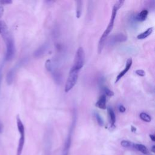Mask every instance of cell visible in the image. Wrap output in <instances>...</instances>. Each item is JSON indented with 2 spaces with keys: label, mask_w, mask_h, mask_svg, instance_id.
I'll return each mask as SVG.
<instances>
[{
  "label": "cell",
  "mask_w": 155,
  "mask_h": 155,
  "mask_svg": "<svg viewBox=\"0 0 155 155\" xmlns=\"http://www.w3.org/2000/svg\"><path fill=\"white\" fill-rule=\"evenodd\" d=\"M150 137L151 139L152 140V141H153V142L155 141V136L154 134H150Z\"/></svg>",
  "instance_id": "cell-26"
},
{
  "label": "cell",
  "mask_w": 155,
  "mask_h": 155,
  "mask_svg": "<svg viewBox=\"0 0 155 155\" xmlns=\"http://www.w3.org/2000/svg\"><path fill=\"white\" fill-rule=\"evenodd\" d=\"M3 13H4V8L0 6V18L2 17Z\"/></svg>",
  "instance_id": "cell-25"
},
{
  "label": "cell",
  "mask_w": 155,
  "mask_h": 155,
  "mask_svg": "<svg viewBox=\"0 0 155 155\" xmlns=\"http://www.w3.org/2000/svg\"><path fill=\"white\" fill-rule=\"evenodd\" d=\"M151 151H152L153 153H155V146H154V145L153 146L152 149H151Z\"/></svg>",
  "instance_id": "cell-28"
},
{
  "label": "cell",
  "mask_w": 155,
  "mask_h": 155,
  "mask_svg": "<svg viewBox=\"0 0 155 155\" xmlns=\"http://www.w3.org/2000/svg\"><path fill=\"white\" fill-rule=\"evenodd\" d=\"M76 18H79L81 16L82 9V1H76Z\"/></svg>",
  "instance_id": "cell-14"
},
{
  "label": "cell",
  "mask_w": 155,
  "mask_h": 155,
  "mask_svg": "<svg viewBox=\"0 0 155 155\" xmlns=\"http://www.w3.org/2000/svg\"><path fill=\"white\" fill-rule=\"evenodd\" d=\"M124 3V1L119 0V1H116L114 3V4L113 7L110 22H109V23L107 25V27L106 28L105 30L104 31L103 34L101 36V38L99 39V43H98V53H101V51H102V50L104 48V46L105 45V42L106 41V39H107L108 36L109 35V34L110 33V32L112 31V30L113 28L114 22V20H115V18L116 16L117 11L122 6Z\"/></svg>",
  "instance_id": "cell-2"
},
{
  "label": "cell",
  "mask_w": 155,
  "mask_h": 155,
  "mask_svg": "<svg viewBox=\"0 0 155 155\" xmlns=\"http://www.w3.org/2000/svg\"><path fill=\"white\" fill-rule=\"evenodd\" d=\"M16 68L17 67H15L13 68H12L9 71L8 73H7V78H6V80H7V82L8 84H12L13 81V79H14V77H15V72L16 71Z\"/></svg>",
  "instance_id": "cell-9"
},
{
  "label": "cell",
  "mask_w": 155,
  "mask_h": 155,
  "mask_svg": "<svg viewBox=\"0 0 155 155\" xmlns=\"http://www.w3.org/2000/svg\"><path fill=\"white\" fill-rule=\"evenodd\" d=\"M148 12L146 9L142 10L140 12H139L138 14L136 15L135 18L138 21H144L148 16Z\"/></svg>",
  "instance_id": "cell-11"
},
{
  "label": "cell",
  "mask_w": 155,
  "mask_h": 155,
  "mask_svg": "<svg viewBox=\"0 0 155 155\" xmlns=\"http://www.w3.org/2000/svg\"><path fill=\"white\" fill-rule=\"evenodd\" d=\"M85 63V52L82 47H79L76 52L72 68L80 71Z\"/></svg>",
  "instance_id": "cell-5"
},
{
  "label": "cell",
  "mask_w": 155,
  "mask_h": 155,
  "mask_svg": "<svg viewBox=\"0 0 155 155\" xmlns=\"http://www.w3.org/2000/svg\"><path fill=\"white\" fill-rule=\"evenodd\" d=\"M47 48V44H44L42 45L41 47H39L38 48H37L36 50V51L34 52L35 57L38 58V57H40L41 56H42L43 54H44Z\"/></svg>",
  "instance_id": "cell-10"
},
{
  "label": "cell",
  "mask_w": 155,
  "mask_h": 155,
  "mask_svg": "<svg viewBox=\"0 0 155 155\" xmlns=\"http://www.w3.org/2000/svg\"><path fill=\"white\" fill-rule=\"evenodd\" d=\"M51 73L53 74V78L54 81L56 82V83L60 84L61 82V79H62L61 73L58 70H56L55 68H54L52 70Z\"/></svg>",
  "instance_id": "cell-15"
},
{
  "label": "cell",
  "mask_w": 155,
  "mask_h": 155,
  "mask_svg": "<svg viewBox=\"0 0 155 155\" xmlns=\"http://www.w3.org/2000/svg\"><path fill=\"white\" fill-rule=\"evenodd\" d=\"M12 3V1L10 0H0V5H7Z\"/></svg>",
  "instance_id": "cell-23"
},
{
  "label": "cell",
  "mask_w": 155,
  "mask_h": 155,
  "mask_svg": "<svg viewBox=\"0 0 155 155\" xmlns=\"http://www.w3.org/2000/svg\"><path fill=\"white\" fill-rule=\"evenodd\" d=\"M106 102H107V98L105 94H102L98 101L96 103V106L98 107L99 108L105 110L107 108V105H106Z\"/></svg>",
  "instance_id": "cell-8"
},
{
  "label": "cell",
  "mask_w": 155,
  "mask_h": 155,
  "mask_svg": "<svg viewBox=\"0 0 155 155\" xmlns=\"http://www.w3.org/2000/svg\"><path fill=\"white\" fill-rule=\"evenodd\" d=\"M94 116H95V118H96L98 124L100 126H103L104 124V120H103L102 117L101 116V115L98 113L95 112L94 113Z\"/></svg>",
  "instance_id": "cell-20"
},
{
  "label": "cell",
  "mask_w": 155,
  "mask_h": 155,
  "mask_svg": "<svg viewBox=\"0 0 155 155\" xmlns=\"http://www.w3.org/2000/svg\"><path fill=\"white\" fill-rule=\"evenodd\" d=\"M0 35L5 44V60L8 61H10L14 58L15 54V44L13 38L7 24L3 21H0Z\"/></svg>",
  "instance_id": "cell-1"
},
{
  "label": "cell",
  "mask_w": 155,
  "mask_h": 155,
  "mask_svg": "<svg viewBox=\"0 0 155 155\" xmlns=\"http://www.w3.org/2000/svg\"><path fill=\"white\" fill-rule=\"evenodd\" d=\"M16 124L18 131L20 134V137L18 142V145L16 150V155H21L24 143H25V128L19 116L16 117Z\"/></svg>",
  "instance_id": "cell-3"
},
{
  "label": "cell",
  "mask_w": 155,
  "mask_h": 155,
  "mask_svg": "<svg viewBox=\"0 0 155 155\" xmlns=\"http://www.w3.org/2000/svg\"><path fill=\"white\" fill-rule=\"evenodd\" d=\"M135 73L139 76H144L145 75V72L143 70H137Z\"/></svg>",
  "instance_id": "cell-22"
},
{
  "label": "cell",
  "mask_w": 155,
  "mask_h": 155,
  "mask_svg": "<svg viewBox=\"0 0 155 155\" xmlns=\"http://www.w3.org/2000/svg\"><path fill=\"white\" fill-rule=\"evenodd\" d=\"M139 117L144 122H150L151 120V117H150V116L149 114H148L146 113L142 112L139 114Z\"/></svg>",
  "instance_id": "cell-17"
},
{
  "label": "cell",
  "mask_w": 155,
  "mask_h": 155,
  "mask_svg": "<svg viewBox=\"0 0 155 155\" xmlns=\"http://www.w3.org/2000/svg\"><path fill=\"white\" fill-rule=\"evenodd\" d=\"M153 30V28L150 27L148 29H147L145 31L139 34L137 36V38L139 39H143L147 38L148 36H150L152 33Z\"/></svg>",
  "instance_id": "cell-13"
},
{
  "label": "cell",
  "mask_w": 155,
  "mask_h": 155,
  "mask_svg": "<svg viewBox=\"0 0 155 155\" xmlns=\"http://www.w3.org/2000/svg\"><path fill=\"white\" fill-rule=\"evenodd\" d=\"M79 72V70H77L72 67L71 68L65 85V91L66 93L70 91L76 85L78 79Z\"/></svg>",
  "instance_id": "cell-4"
},
{
  "label": "cell",
  "mask_w": 155,
  "mask_h": 155,
  "mask_svg": "<svg viewBox=\"0 0 155 155\" xmlns=\"http://www.w3.org/2000/svg\"><path fill=\"white\" fill-rule=\"evenodd\" d=\"M133 148H134L135 149H136L137 150L140 151L141 153H142L143 154H147L148 153V150L147 148L142 144L134 143Z\"/></svg>",
  "instance_id": "cell-16"
},
{
  "label": "cell",
  "mask_w": 155,
  "mask_h": 155,
  "mask_svg": "<svg viewBox=\"0 0 155 155\" xmlns=\"http://www.w3.org/2000/svg\"><path fill=\"white\" fill-rule=\"evenodd\" d=\"M45 68H46L47 70L48 71H50V72H51L52 70L54 68L53 63L51 62V60H50V59L47 60V61L45 62Z\"/></svg>",
  "instance_id": "cell-18"
},
{
  "label": "cell",
  "mask_w": 155,
  "mask_h": 155,
  "mask_svg": "<svg viewBox=\"0 0 155 155\" xmlns=\"http://www.w3.org/2000/svg\"><path fill=\"white\" fill-rule=\"evenodd\" d=\"M120 144L123 147H125V148L133 147V145H134V143L128 140H122L120 142Z\"/></svg>",
  "instance_id": "cell-19"
},
{
  "label": "cell",
  "mask_w": 155,
  "mask_h": 155,
  "mask_svg": "<svg viewBox=\"0 0 155 155\" xmlns=\"http://www.w3.org/2000/svg\"><path fill=\"white\" fill-rule=\"evenodd\" d=\"M107 110H108V113L109 115L111 127H114L115 122H116V116H115L114 112L113 110L112 109V108L110 107H108L107 108Z\"/></svg>",
  "instance_id": "cell-12"
},
{
  "label": "cell",
  "mask_w": 155,
  "mask_h": 155,
  "mask_svg": "<svg viewBox=\"0 0 155 155\" xmlns=\"http://www.w3.org/2000/svg\"><path fill=\"white\" fill-rule=\"evenodd\" d=\"M104 91L105 92V94L108 96H113L114 95V93L111 90H110L109 88H108L107 87H104ZM105 95V96H106Z\"/></svg>",
  "instance_id": "cell-21"
},
{
  "label": "cell",
  "mask_w": 155,
  "mask_h": 155,
  "mask_svg": "<svg viewBox=\"0 0 155 155\" xmlns=\"http://www.w3.org/2000/svg\"><path fill=\"white\" fill-rule=\"evenodd\" d=\"M127 39V36L123 33H117L113 35L109 39L108 43L110 44H114L117 42H123L126 41Z\"/></svg>",
  "instance_id": "cell-6"
},
{
  "label": "cell",
  "mask_w": 155,
  "mask_h": 155,
  "mask_svg": "<svg viewBox=\"0 0 155 155\" xmlns=\"http://www.w3.org/2000/svg\"><path fill=\"white\" fill-rule=\"evenodd\" d=\"M132 62H133V61H132V59L131 58H129L127 59V62H126V65H125V67L124 68V69L120 71L119 74L116 77V81H115V82H117L128 71L130 70V68L131 67L132 65Z\"/></svg>",
  "instance_id": "cell-7"
},
{
  "label": "cell",
  "mask_w": 155,
  "mask_h": 155,
  "mask_svg": "<svg viewBox=\"0 0 155 155\" xmlns=\"http://www.w3.org/2000/svg\"><path fill=\"white\" fill-rule=\"evenodd\" d=\"M3 131V124L2 122L0 121V133H1Z\"/></svg>",
  "instance_id": "cell-27"
},
{
  "label": "cell",
  "mask_w": 155,
  "mask_h": 155,
  "mask_svg": "<svg viewBox=\"0 0 155 155\" xmlns=\"http://www.w3.org/2000/svg\"><path fill=\"white\" fill-rule=\"evenodd\" d=\"M119 111L120 112V113H124L125 111V107H124L122 105H120L119 107Z\"/></svg>",
  "instance_id": "cell-24"
}]
</instances>
